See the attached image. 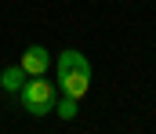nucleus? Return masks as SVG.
Masks as SVG:
<instances>
[{
	"label": "nucleus",
	"mask_w": 156,
	"mask_h": 134,
	"mask_svg": "<svg viewBox=\"0 0 156 134\" xmlns=\"http://www.w3.org/2000/svg\"><path fill=\"white\" fill-rule=\"evenodd\" d=\"M58 87L62 94H69V98H83L87 87H91V62L80 54V51H62L58 54Z\"/></svg>",
	"instance_id": "1"
},
{
	"label": "nucleus",
	"mask_w": 156,
	"mask_h": 134,
	"mask_svg": "<svg viewBox=\"0 0 156 134\" xmlns=\"http://www.w3.org/2000/svg\"><path fill=\"white\" fill-rule=\"evenodd\" d=\"M18 98H22V109L29 116H47L58 101V91H55L51 80H29L26 76V84L18 87Z\"/></svg>",
	"instance_id": "2"
},
{
	"label": "nucleus",
	"mask_w": 156,
	"mask_h": 134,
	"mask_svg": "<svg viewBox=\"0 0 156 134\" xmlns=\"http://www.w3.org/2000/svg\"><path fill=\"white\" fill-rule=\"evenodd\" d=\"M18 65L26 69V76H44V73L51 69V51L40 47V44H33V47L22 51V62H18Z\"/></svg>",
	"instance_id": "3"
},
{
	"label": "nucleus",
	"mask_w": 156,
	"mask_h": 134,
	"mask_svg": "<svg viewBox=\"0 0 156 134\" xmlns=\"http://www.w3.org/2000/svg\"><path fill=\"white\" fill-rule=\"evenodd\" d=\"M22 84H26V69H22V65H7V69L0 73V87L4 91H15V94H18Z\"/></svg>",
	"instance_id": "4"
},
{
	"label": "nucleus",
	"mask_w": 156,
	"mask_h": 134,
	"mask_svg": "<svg viewBox=\"0 0 156 134\" xmlns=\"http://www.w3.org/2000/svg\"><path fill=\"white\" fill-rule=\"evenodd\" d=\"M51 112H58L62 120H73V116L80 112V109H76V98H69V94H62V98L55 101V109H51Z\"/></svg>",
	"instance_id": "5"
}]
</instances>
